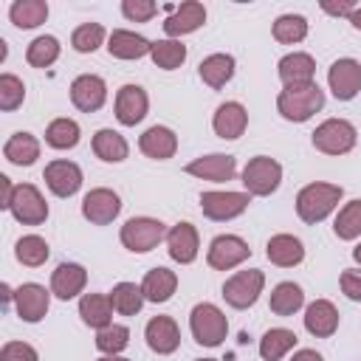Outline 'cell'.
Segmentation results:
<instances>
[{
  "label": "cell",
  "mask_w": 361,
  "mask_h": 361,
  "mask_svg": "<svg viewBox=\"0 0 361 361\" xmlns=\"http://www.w3.org/2000/svg\"><path fill=\"white\" fill-rule=\"evenodd\" d=\"M0 186H3V197H0V206H3V209H8V203H11V195H14V186H11V180H8L6 175H0Z\"/></svg>",
  "instance_id": "50"
},
{
  "label": "cell",
  "mask_w": 361,
  "mask_h": 361,
  "mask_svg": "<svg viewBox=\"0 0 361 361\" xmlns=\"http://www.w3.org/2000/svg\"><path fill=\"white\" fill-rule=\"evenodd\" d=\"M42 178H45V186H48L56 197H71V195H76L79 186H82V169H79V164L65 161V158L51 161V164L45 166Z\"/></svg>",
  "instance_id": "16"
},
{
  "label": "cell",
  "mask_w": 361,
  "mask_h": 361,
  "mask_svg": "<svg viewBox=\"0 0 361 361\" xmlns=\"http://www.w3.org/2000/svg\"><path fill=\"white\" fill-rule=\"evenodd\" d=\"M186 172L200 178V180H214V183H223V180H231L234 172H237V161L234 155H223V152H212V155H200L195 161L186 164Z\"/></svg>",
  "instance_id": "19"
},
{
  "label": "cell",
  "mask_w": 361,
  "mask_h": 361,
  "mask_svg": "<svg viewBox=\"0 0 361 361\" xmlns=\"http://www.w3.org/2000/svg\"><path fill=\"white\" fill-rule=\"evenodd\" d=\"M25 59L31 68H51L59 59V39L51 34H42L37 39H31V45L25 48Z\"/></svg>",
  "instance_id": "39"
},
{
  "label": "cell",
  "mask_w": 361,
  "mask_h": 361,
  "mask_svg": "<svg viewBox=\"0 0 361 361\" xmlns=\"http://www.w3.org/2000/svg\"><path fill=\"white\" fill-rule=\"evenodd\" d=\"M8 17L17 28H37L48 20V3L45 0H14L8 8Z\"/></svg>",
  "instance_id": "34"
},
{
  "label": "cell",
  "mask_w": 361,
  "mask_h": 361,
  "mask_svg": "<svg viewBox=\"0 0 361 361\" xmlns=\"http://www.w3.org/2000/svg\"><path fill=\"white\" fill-rule=\"evenodd\" d=\"M290 361H324V358H322L316 350H296Z\"/></svg>",
  "instance_id": "51"
},
{
  "label": "cell",
  "mask_w": 361,
  "mask_h": 361,
  "mask_svg": "<svg viewBox=\"0 0 361 361\" xmlns=\"http://www.w3.org/2000/svg\"><path fill=\"white\" fill-rule=\"evenodd\" d=\"M262 288H265V274L257 271V268H245V271H237L234 276L226 279V285H223V299H226L231 307L245 310V307H251V305L259 299Z\"/></svg>",
  "instance_id": "7"
},
{
  "label": "cell",
  "mask_w": 361,
  "mask_h": 361,
  "mask_svg": "<svg viewBox=\"0 0 361 361\" xmlns=\"http://www.w3.org/2000/svg\"><path fill=\"white\" fill-rule=\"evenodd\" d=\"M0 361H39V353L28 341H6L0 350Z\"/></svg>",
  "instance_id": "47"
},
{
  "label": "cell",
  "mask_w": 361,
  "mask_h": 361,
  "mask_svg": "<svg viewBox=\"0 0 361 361\" xmlns=\"http://www.w3.org/2000/svg\"><path fill=\"white\" fill-rule=\"evenodd\" d=\"M90 147H93L96 158H102V161H107V164H118V161H124V158H127V152H130L127 138H124L121 133L110 130V127L99 130V133L93 135Z\"/></svg>",
  "instance_id": "30"
},
{
  "label": "cell",
  "mask_w": 361,
  "mask_h": 361,
  "mask_svg": "<svg viewBox=\"0 0 361 361\" xmlns=\"http://www.w3.org/2000/svg\"><path fill=\"white\" fill-rule=\"evenodd\" d=\"M121 212V200L113 189L107 186H99V189H90L85 197H82V214L85 220H90L93 226H107L118 217Z\"/></svg>",
  "instance_id": "12"
},
{
  "label": "cell",
  "mask_w": 361,
  "mask_h": 361,
  "mask_svg": "<svg viewBox=\"0 0 361 361\" xmlns=\"http://www.w3.org/2000/svg\"><path fill=\"white\" fill-rule=\"evenodd\" d=\"M195 361H217V358H195Z\"/></svg>",
  "instance_id": "55"
},
{
  "label": "cell",
  "mask_w": 361,
  "mask_h": 361,
  "mask_svg": "<svg viewBox=\"0 0 361 361\" xmlns=\"http://www.w3.org/2000/svg\"><path fill=\"white\" fill-rule=\"evenodd\" d=\"M166 248H169V257L180 265H189L197 259V251H200V237H197V228L192 223H175L169 231H166Z\"/></svg>",
  "instance_id": "20"
},
{
  "label": "cell",
  "mask_w": 361,
  "mask_h": 361,
  "mask_svg": "<svg viewBox=\"0 0 361 361\" xmlns=\"http://www.w3.org/2000/svg\"><path fill=\"white\" fill-rule=\"evenodd\" d=\"M305 330L316 338H330L338 330V310L330 299H316L305 310Z\"/></svg>",
  "instance_id": "23"
},
{
  "label": "cell",
  "mask_w": 361,
  "mask_h": 361,
  "mask_svg": "<svg viewBox=\"0 0 361 361\" xmlns=\"http://www.w3.org/2000/svg\"><path fill=\"white\" fill-rule=\"evenodd\" d=\"M175 288H178V274L169 271V268H152V271H147V276H144V282H141L144 299H147V302H155V305L172 299Z\"/></svg>",
  "instance_id": "29"
},
{
  "label": "cell",
  "mask_w": 361,
  "mask_h": 361,
  "mask_svg": "<svg viewBox=\"0 0 361 361\" xmlns=\"http://www.w3.org/2000/svg\"><path fill=\"white\" fill-rule=\"evenodd\" d=\"M350 23H353V28H358L361 31V6L353 11V17H350Z\"/></svg>",
  "instance_id": "52"
},
{
  "label": "cell",
  "mask_w": 361,
  "mask_h": 361,
  "mask_svg": "<svg viewBox=\"0 0 361 361\" xmlns=\"http://www.w3.org/2000/svg\"><path fill=\"white\" fill-rule=\"evenodd\" d=\"M327 85H330L336 99H341V102L355 99L358 90H361V65L355 59H350V56L336 59L330 65V71H327Z\"/></svg>",
  "instance_id": "13"
},
{
  "label": "cell",
  "mask_w": 361,
  "mask_h": 361,
  "mask_svg": "<svg viewBox=\"0 0 361 361\" xmlns=\"http://www.w3.org/2000/svg\"><path fill=\"white\" fill-rule=\"evenodd\" d=\"M107 51H110V56H116V59H141V56H147V54L152 51V42H149L147 37L135 34V31L116 28V31H110V37H107Z\"/></svg>",
  "instance_id": "26"
},
{
  "label": "cell",
  "mask_w": 361,
  "mask_h": 361,
  "mask_svg": "<svg viewBox=\"0 0 361 361\" xmlns=\"http://www.w3.org/2000/svg\"><path fill=\"white\" fill-rule=\"evenodd\" d=\"M322 8L327 11V14H336V17H353V11L358 8L355 3H322Z\"/></svg>",
  "instance_id": "49"
},
{
  "label": "cell",
  "mask_w": 361,
  "mask_h": 361,
  "mask_svg": "<svg viewBox=\"0 0 361 361\" xmlns=\"http://www.w3.org/2000/svg\"><path fill=\"white\" fill-rule=\"evenodd\" d=\"M79 316L87 327L104 330L113 324V302L107 293H85L79 299Z\"/></svg>",
  "instance_id": "28"
},
{
  "label": "cell",
  "mask_w": 361,
  "mask_h": 361,
  "mask_svg": "<svg viewBox=\"0 0 361 361\" xmlns=\"http://www.w3.org/2000/svg\"><path fill=\"white\" fill-rule=\"evenodd\" d=\"M3 155L8 164L14 166H31L39 158V141L31 133H14L6 144H3Z\"/></svg>",
  "instance_id": "31"
},
{
  "label": "cell",
  "mask_w": 361,
  "mask_h": 361,
  "mask_svg": "<svg viewBox=\"0 0 361 361\" xmlns=\"http://www.w3.org/2000/svg\"><path fill=\"white\" fill-rule=\"evenodd\" d=\"M212 127H214V133H217L220 138L234 141V138H240V135L245 133V127H248V110H245L240 102H223V104L217 107L214 118H212Z\"/></svg>",
  "instance_id": "25"
},
{
  "label": "cell",
  "mask_w": 361,
  "mask_h": 361,
  "mask_svg": "<svg viewBox=\"0 0 361 361\" xmlns=\"http://www.w3.org/2000/svg\"><path fill=\"white\" fill-rule=\"evenodd\" d=\"M203 23H206V6L197 3V0H186V3L175 6L172 14L164 20V31H166L169 39H175V37L197 31Z\"/></svg>",
  "instance_id": "18"
},
{
  "label": "cell",
  "mask_w": 361,
  "mask_h": 361,
  "mask_svg": "<svg viewBox=\"0 0 361 361\" xmlns=\"http://www.w3.org/2000/svg\"><path fill=\"white\" fill-rule=\"evenodd\" d=\"M251 257V248L243 237L237 234H217L212 243H209V251H206V262L214 268V271H231L237 268L240 262H245Z\"/></svg>",
  "instance_id": "9"
},
{
  "label": "cell",
  "mask_w": 361,
  "mask_h": 361,
  "mask_svg": "<svg viewBox=\"0 0 361 361\" xmlns=\"http://www.w3.org/2000/svg\"><path fill=\"white\" fill-rule=\"evenodd\" d=\"M107 296L113 302V310L121 316H135L141 310V305L147 302L141 285H135V282H118V285H113V290Z\"/></svg>",
  "instance_id": "35"
},
{
  "label": "cell",
  "mask_w": 361,
  "mask_h": 361,
  "mask_svg": "<svg viewBox=\"0 0 361 361\" xmlns=\"http://www.w3.org/2000/svg\"><path fill=\"white\" fill-rule=\"evenodd\" d=\"M307 37V20L302 14H282L274 23V39L282 45H296Z\"/></svg>",
  "instance_id": "42"
},
{
  "label": "cell",
  "mask_w": 361,
  "mask_h": 361,
  "mask_svg": "<svg viewBox=\"0 0 361 361\" xmlns=\"http://www.w3.org/2000/svg\"><path fill=\"white\" fill-rule=\"evenodd\" d=\"M166 226L155 217H130L124 226H121V245L133 254H147L152 251L161 240H166Z\"/></svg>",
  "instance_id": "6"
},
{
  "label": "cell",
  "mask_w": 361,
  "mask_h": 361,
  "mask_svg": "<svg viewBox=\"0 0 361 361\" xmlns=\"http://www.w3.org/2000/svg\"><path fill=\"white\" fill-rule=\"evenodd\" d=\"M144 338H147V347L158 355H169L180 347V330L172 316H152L144 327Z\"/></svg>",
  "instance_id": "17"
},
{
  "label": "cell",
  "mask_w": 361,
  "mask_h": 361,
  "mask_svg": "<svg viewBox=\"0 0 361 361\" xmlns=\"http://www.w3.org/2000/svg\"><path fill=\"white\" fill-rule=\"evenodd\" d=\"M127 344H130V330L124 324H110V327L96 333V347L104 355H118Z\"/></svg>",
  "instance_id": "44"
},
{
  "label": "cell",
  "mask_w": 361,
  "mask_h": 361,
  "mask_svg": "<svg viewBox=\"0 0 361 361\" xmlns=\"http://www.w3.org/2000/svg\"><path fill=\"white\" fill-rule=\"evenodd\" d=\"M104 42V25L102 23H82L73 34H71V45L79 54H93L99 45Z\"/></svg>",
  "instance_id": "43"
},
{
  "label": "cell",
  "mask_w": 361,
  "mask_h": 361,
  "mask_svg": "<svg viewBox=\"0 0 361 361\" xmlns=\"http://www.w3.org/2000/svg\"><path fill=\"white\" fill-rule=\"evenodd\" d=\"M344 189L338 183H324V180H316V183H307L299 189L296 195V214L302 223H322L341 200Z\"/></svg>",
  "instance_id": "1"
},
{
  "label": "cell",
  "mask_w": 361,
  "mask_h": 361,
  "mask_svg": "<svg viewBox=\"0 0 361 361\" xmlns=\"http://www.w3.org/2000/svg\"><path fill=\"white\" fill-rule=\"evenodd\" d=\"M265 257L279 268H293L305 259V245L293 234H274L265 245Z\"/></svg>",
  "instance_id": "27"
},
{
  "label": "cell",
  "mask_w": 361,
  "mask_h": 361,
  "mask_svg": "<svg viewBox=\"0 0 361 361\" xmlns=\"http://www.w3.org/2000/svg\"><path fill=\"white\" fill-rule=\"evenodd\" d=\"M71 102L82 113H96L107 102V85L96 73H82L71 82Z\"/></svg>",
  "instance_id": "14"
},
{
  "label": "cell",
  "mask_w": 361,
  "mask_h": 361,
  "mask_svg": "<svg viewBox=\"0 0 361 361\" xmlns=\"http://www.w3.org/2000/svg\"><path fill=\"white\" fill-rule=\"evenodd\" d=\"M282 183V166L271 155H257L243 169V186L251 197H268Z\"/></svg>",
  "instance_id": "4"
},
{
  "label": "cell",
  "mask_w": 361,
  "mask_h": 361,
  "mask_svg": "<svg viewBox=\"0 0 361 361\" xmlns=\"http://www.w3.org/2000/svg\"><path fill=\"white\" fill-rule=\"evenodd\" d=\"M358 141V130L347 118H327L313 130V147L324 155H347Z\"/></svg>",
  "instance_id": "5"
},
{
  "label": "cell",
  "mask_w": 361,
  "mask_h": 361,
  "mask_svg": "<svg viewBox=\"0 0 361 361\" xmlns=\"http://www.w3.org/2000/svg\"><path fill=\"white\" fill-rule=\"evenodd\" d=\"M48 307H51V290H45V285L25 282L14 290V310L23 322L37 324L39 319H45Z\"/></svg>",
  "instance_id": "11"
},
{
  "label": "cell",
  "mask_w": 361,
  "mask_h": 361,
  "mask_svg": "<svg viewBox=\"0 0 361 361\" xmlns=\"http://www.w3.org/2000/svg\"><path fill=\"white\" fill-rule=\"evenodd\" d=\"M23 99H25V85H23V79L14 76V73H3V76H0V110L11 113V110H17V107L23 104Z\"/></svg>",
  "instance_id": "45"
},
{
  "label": "cell",
  "mask_w": 361,
  "mask_h": 361,
  "mask_svg": "<svg viewBox=\"0 0 361 361\" xmlns=\"http://www.w3.org/2000/svg\"><path fill=\"white\" fill-rule=\"evenodd\" d=\"M149 56H152V62H155L158 68L175 71V68H180L183 59H186V45H183L180 39H158V42H152Z\"/></svg>",
  "instance_id": "41"
},
{
  "label": "cell",
  "mask_w": 361,
  "mask_h": 361,
  "mask_svg": "<svg viewBox=\"0 0 361 361\" xmlns=\"http://www.w3.org/2000/svg\"><path fill=\"white\" fill-rule=\"evenodd\" d=\"M333 231L338 240H355L361 237V197L358 200H350L338 209L336 214V223H333Z\"/></svg>",
  "instance_id": "40"
},
{
  "label": "cell",
  "mask_w": 361,
  "mask_h": 361,
  "mask_svg": "<svg viewBox=\"0 0 361 361\" xmlns=\"http://www.w3.org/2000/svg\"><path fill=\"white\" fill-rule=\"evenodd\" d=\"M353 259H355V262H358V265H361V243H358V245H355V248H353Z\"/></svg>",
  "instance_id": "54"
},
{
  "label": "cell",
  "mask_w": 361,
  "mask_h": 361,
  "mask_svg": "<svg viewBox=\"0 0 361 361\" xmlns=\"http://www.w3.org/2000/svg\"><path fill=\"white\" fill-rule=\"evenodd\" d=\"M138 149L152 161H169L178 152V135L164 124H152L149 130L141 133Z\"/></svg>",
  "instance_id": "21"
},
{
  "label": "cell",
  "mask_w": 361,
  "mask_h": 361,
  "mask_svg": "<svg viewBox=\"0 0 361 361\" xmlns=\"http://www.w3.org/2000/svg\"><path fill=\"white\" fill-rule=\"evenodd\" d=\"M322 107H324V90L316 82L282 87L276 96V110L285 121H307Z\"/></svg>",
  "instance_id": "2"
},
{
  "label": "cell",
  "mask_w": 361,
  "mask_h": 361,
  "mask_svg": "<svg viewBox=\"0 0 361 361\" xmlns=\"http://www.w3.org/2000/svg\"><path fill=\"white\" fill-rule=\"evenodd\" d=\"M96 361H130V358H121V355H102V358H96Z\"/></svg>",
  "instance_id": "53"
},
{
  "label": "cell",
  "mask_w": 361,
  "mask_h": 361,
  "mask_svg": "<svg viewBox=\"0 0 361 361\" xmlns=\"http://www.w3.org/2000/svg\"><path fill=\"white\" fill-rule=\"evenodd\" d=\"M338 285H341V293H344L347 299L361 302V271H358V268H347V271H341Z\"/></svg>",
  "instance_id": "48"
},
{
  "label": "cell",
  "mask_w": 361,
  "mask_h": 361,
  "mask_svg": "<svg viewBox=\"0 0 361 361\" xmlns=\"http://www.w3.org/2000/svg\"><path fill=\"white\" fill-rule=\"evenodd\" d=\"M149 110L147 90L141 85H121L116 93V118L124 127H135Z\"/></svg>",
  "instance_id": "15"
},
{
  "label": "cell",
  "mask_w": 361,
  "mask_h": 361,
  "mask_svg": "<svg viewBox=\"0 0 361 361\" xmlns=\"http://www.w3.org/2000/svg\"><path fill=\"white\" fill-rule=\"evenodd\" d=\"M248 203H251L248 192H203L200 195V212L217 223L240 217L248 209Z\"/></svg>",
  "instance_id": "10"
},
{
  "label": "cell",
  "mask_w": 361,
  "mask_h": 361,
  "mask_svg": "<svg viewBox=\"0 0 361 361\" xmlns=\"http://www.w3.org/2000/svg\"><path fill=\"white\" fill-rule=\"evenodd\" d=\"M271 310L276 316H293L302 305H305V293L296 282H279L274 290H271Z\"/></svg>",
  "instance_id": "36"
},
{
  "label": "cell",
  "mask_w": 361,
  "mask_h": 361,
  "mask_svg": "<svg viewBox=\"0 0 361 361\" xmlns=\"http://www.w3.org/2000/svg\"><path fill=\"white\" fill-rule=\"evenodd\" d=\"M197 73H200V79L209 85V87H223L226 82H231V76H234V56L231 54H212V56H206L203 62H200V68H197Z\"/></svg>",
  "instance_id": "32"
},
{
  "label": "cell",
  "mask_w": 361,
  "mask_h": 361,
  "mask_svg": "<svg viewBox=\"0 0 361 361\" xmlns=\"http://www.w3.org/2000/svg\"><path fill=\"white\" fill-rule=\"evenodd\" d=\"M79 135H82V130L73 118H54L45 127V144L54 149H73L79 144Z\"/></svg>",
  "instance_id": "37"
},
{
  "label": "cell",
  "mask_w": 361,
  "mask_h": 361,
  "mask_svg": "<svg viewBox=\"0 0 361 361\" xmlns=\"http://www.w3.org/2000/svg\"><path fill=\"white\" fill-rule=\"evenodd\" d=\"M279 71V79L285 87H293V85H310L313 76H316V62L310 54L305 51H293V54H285L276 65Z\"/></svg>",
  "instance_id": "24"
},
{
  "label": "cell",
  "mask_w": 361,
  "mask_h": 361,
  "mask_svg": "<svg viewBox=\"0 0 361 361\" xmlns=\"http://www.w3.org/2000/svg\"><path fill=\"white\" fill-rule=\"evenodd\" d=\"M296 333L288 327H271L262 338H259V355L262 361H279L282 355H288L296 347Z\"/></svg>",
  "instance_id": "33"
},
{
  "label": "cell",
  "mask_w": 361,
  "mask_h": 361,
  "mask_svg": "<svg viewBox=\"0 0 361 361\" xmlns=\"http://www.w3.org/2000/svg\"><path fill=\"white\" fill-rule=\"evenodd\" d=\"M14 257H17L23 265H28V268H39V265H45V259L51 257V248H48V243H45L39 234H25V237L17 240Z\"/></svg>",
  "instance_id": "38"
},
{
  "label": "cell",
  "mask_w": 361,
  "mask_h": 361,
  "mask_svg": "<svg viewBox=\"0 0 361 361\" xmlns=\"http://www.w3.org/2000/svg\"><path fill=\"white\" fill-rule=\"evenodd\" d=\"M121 14L130 20V23H147L158 14V6L152 0H124L121 3Z\"/></svg>",
  "instance_id": "46"
},
{
  "label": "cell",
  "mask_w": 361,
  "mask_h": 361,
  "mask_svg": "<svg viewBox=\"0 0 361 361\" xmlns=\"http://www.w3.org/2000/svg\"><path fill=\"white\" fill-rule=\"evenodd\" d=\"M8 212H11L14 220L23 223V226H39V223L48 220V203H45L42 192H39L34 183H17V186H14Z\"/></svg>",
  "instance_id": "8"
},
{
  "label": "cell",
  "mask_w": 361,
  "mask_h": 361,
  "mask_svg": "<svg viewBox=\"0 0 361 361\" xmlns=\"http://www.w3.org/2000/svg\"><path fill=\"white\" fill-rule=\"evenodd\" d=\"M189 330H192V336H195L197 344H203V347H220L223 338L228 336V319H226V313L217 305L200 302L189 313Z\"/></svg>",
  "instance_id": "3"
},
{
  "label": "cell",
  "mask_w": 361,
  "mask_h": 361,
  "mask_svg": "<svg viewBox=\"0 0 361 361\" xmlns=\"http://www.w3.org/2000/svg\"><path fill=\"white\" fill-rule=\"evenodd\" d=\"M85 285H87V271L79 262H62L51 274V293L62 302L79 296L85 290Z\"/></svg>",
  "instance_id": "22"
}]
</instances>
